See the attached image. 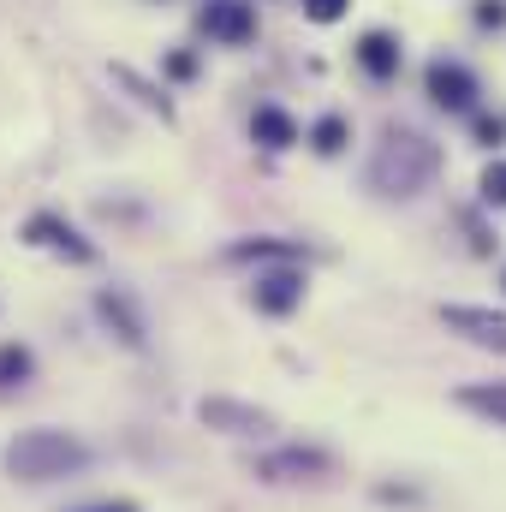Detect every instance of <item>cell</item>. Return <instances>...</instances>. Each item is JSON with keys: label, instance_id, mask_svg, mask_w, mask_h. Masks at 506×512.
<instances>
[{"label": "cell", "instance_id": "obj_8", "mask_svg": "<svg viewBox=\"0 0 506 512\" xmlns=\"http://www.w3.org/2000/svg\"><path fill=\"white\" fill-rule=\"evenodd\" d=\"M197 417H203L209 429H221V435H268V429H274V417H268L262 405H239V399H203Z\"/></svg>", "mask_w": 506, "mask_h": 512}, {"label": "cell", "instance_id": "obj_21", "mask_svg": "<svg viewBox=\"0 0 506 512\" xmlns=\"http://www.w3.org/2000/svg\"><path fill=\"white\" fill-rule=\"evenodd\" d=\"M477 24H483V30H501L506 24V0H483V6H477Z\"/></svg>", "mask_w": 506, "mask_h": 512}, {"label": "cell", "instance_id": "obj_1", "mask_svg": "<svg viewBox=\"0 0 506 512\" xmlns=\"http://www.w3.org/2000/svg\"><path fill=\"white\" fill-rule=\"evenodd\" d=\"M441 173V149L423 137V131H405V126H387L370 155V191L381 197H417L429 191V179Z\"/></svg>", "mask_w": 506, "mask_h": 512}, {"label": "cell", "instance_id": "obj_6", "mask_svg": "<svg viewBox=\"0 0 506 512\" xmlns=\"http://www.w3.org/2000/svg\"><path fill=\"white\" fill-rule=\"evenodd\" d=\"M441 322L453 334H465L471 346L506 352V310H483V304H441Z\"/></svg>", "mask_w": 506, "mask_h": 512}, {"label": "cell", "instance_id": "obj_16", "mask_svg": "<svg viewBox=\"0 0 506 512\" xmlns=\"http://www.w3.org/2000/svg\"><path fill=\"white\" fill-rule=\"evenodd\" d=\"M30 370H36V364H30V352H24V346H0V393L24 387V382H30Z\"/></svg>", "mask_w": 506, "mask_h": 512}, {"label": "cell", "instance_id": "obj_3", "mask_svg": "<svg viewBox=\"0 0 506 512\" xmlns=\"http://www.w3.org/2000/svg\"><path fill=\"white\" fill-rule=\"evenodd\" d=\"M251 471L262 483H322V477H334L340 465H334V453H322V447H280V453H262Z\"/></svg>", "mask_w": 506, "mask_h": 512}, {"label": "cell", "instance_id": "obj_14", "mask_svg": "<svg viewBox=\"0 0 506 512\" xmlns=\"http://www.w3.org/2000/svg\"><path fill=\"white\" fill-rule=\"evenodd\" d=\"M459 405L506 429V382H471V387H459Z\"/></svg>", "mask_w": 506, "mask_h": 512}, {"label": "cell", "instance_id": "obj_15", "mask_svg": "<svg viewBox=\"0 0 506 512\" xmlns=\"http://www.w3.org/2000/svg\"><path fill=\"white\" fill-rule=\"evenodd\" d=\"M346 137H352V126H346L340 114H328V120H316V126H310V149H316V155H340V149H346Z\"/></svg>", "mask_w": 506, "mask_h": 512}, {"label": "cell", "instance_id": "obj_5", "mask_svg": "<svg viewBox=\"0 0 506 512\" xmlns=\"http://www.w3.org/2000/svg\"><path fill=\"white\" fill-rule=\"evenodd\" d=\"M251 298H256L262 316H292V310L304 304V268H298V262H274V268H262Z\"/></svg>", "mask_w": 506, "mask_h": 512}, {"label": "cell", "instance_id": "obj_10", "mask_svg": "<svg viewBox=\"0 0 506 512\" xmlns=\"http://www.w3.org/2000/svg\"><path fill=\"white\" fill-rule=\"evenodd\" d=\"M358 66H364L376 84L399 78V42H393L387 30H364V36H358Z\"/></svg>", "mask_w": 506, "mask_h": 512}, {"label": "cell", "instance_id": "obj_13", "mask_svg": "<svg viewBox=\"0 0 506 512\" xmlns=\"http://www.w3.org/2000/svg\"><path fill=\"white\" fill-rule=\"evenodd\" d=\"M251 137L262 149H292V143H298V126H292V114H280V108H256Z\"/></svg>", "mask_w": 506, "mask_h": 512}, {"label": "cell", "instance_id": "obj_9", "mask_svg": "<svg viewBox=\"0 0 506 512\" xmlns=\"http://www.w3.org/2000/svg\"><path fill=\"white\" fill-rule=\"evenodd\" d=\"M203 30H209L215 42H251L256 36L251 0H209V6H203Z\"/></svg>", "mask_w": 506, "mask_h": 512}, {"label": "cell", "instance_id": "obj_23", "mask_svg": "<svg viewBox=\"0 0 506 512\" xmlns=\"http://www.w3.org/2000/svg\"><path fill=\"white\" fill-rule=\"evenodd\" d=\"M66 512H137L131 501H84V507H66Z\"/></svg>", "mask_w": 506, "mask_h": 512}, {"label": "cell", "instance_id": "obj_11", "mask_svg": "<svg viewBox=\"0 0 506 512\" xmlns=\"http://www.w3.org/2000/svg\"><path fill=\"white\" fill-rule=\"evenodd\" d=\"M96 310H102V322H108L126 346H143V340H149V328H143V316H137V304H131L126 292H102Z\"/></svg>", "mask_w": 506, "mask_h": 512}, {"label": "cell", "instance_id": "obj_17", "mask_svg": "<svg viewBox=\"0 0 506 512\" xmlns=\"http://www.w3.org/2000/svg\"><path fill=\"white\" fill-rule=\"evenodd\" d=\"M114 78L126 84V90H131V96H137V102H143V108H155L161 120H173V102H167V96H155V84H143V78H137L131 66H114Z\"/></svg>", "mask_w": 506, "mask_h": 512}, {"label": "cell", "instance_id": "obj_18", "mask_svg": "<svg viewBox=\"0 0 506 512\" xmlns=\"http://www.w3.org/2000/svg\"><path fill=\"white\" fill-rule=\"evenodd\" d=\"M477 191H483L489 209H506V161H489V167H483V185H477Z\"/></svg>", "mask_w": 506, "mask_h": 512}, {"label": "cell", "instance_id": "obj_22", "mask_svg": "<svg viewBox=\"0 0 506 512\" xmlns=\"http://www.w3.org/2000/svg\"><path fill=\"white\" fill-rule=\"evenodd\" d=\"M167 72L173 78H197V54H167Z\"/></svg>", "mask_w": 506, "mask_h": 512}, {"label": "cell", "instance_id": "obj_4", "mask_svg": "<svg viewBox=\"0 0 506 512\" xmlns=\"http://www.w3.org/2000/svg\"><path fill=\"white\" fill-rule=\"evenodd\" d=\"M423 90H429V102L447 108V114H471V108H477V78H471V66H459V60H429Z\"/></svg>", "mask_w": 506, "mask_h": 512}, {"label": "cell", "instance_id": "obj_19", "mask_svg": "<svg viewBox=\"0 0 506 512\" xmlns=\"http://www.w3.org/2000/svg\"><path fill=\"white\" fill-rule=\"evenodd\" d=\"M471 131H477V143H483V149L506 143V120H501V114H477V120H471Z\"/></svg>", "mask_w": 506, "mask_h": 512}, {"label": "cell", "instance_id": "obj_20", "mask_svg": "<svg viewBox=\"0 0 506 512\" xmlns=\"http://www.w3.org/2000/svg\"><path fill=\"white\" fill-rule=\"evenodd\" d=\"M346 6L352 0H304V18L310 24H334V18H346Z\"/></svg>", "mask_w": 506, "mask_h": 512}, {"label": "cell", "instance_id": "obj_2", "mask_svg": "<svg viewBox=\"0 0 506 512\" xmlns=\"http://www.w3.org/2000/svg\"><path fill=\"white\" fill-rule=\"evenodd\" d=\"M0 465H6V477H18V483H54V477H66V471H84V465H90V447L72 441L66 429H30V435H18V441L0 453Z\"/></svg>", "mask_w": 506, "mask_h": 512}, {"label": "cell", "instance_id": "obj_12", "mask_svg": "<svg viewBox=\"0 0 506 512\" xmlns=\"http://www.w3.org/2000/svg\"><path fill=\"white\" fill-rule=\"evenodd\" d=\"M304 245L298 239H239L233 251H227V262H304Z\"/></svg>", "mask_w": 506, "mask_h": 512}, {"label": "cell", "instance_id": "obj_7", "mask_svg": "<svg viewBox=\"0 0 506 512\" xmlns=\"http://www.w3.org/2000/svg\"><path fill=\"white\" fill-rule=\"evenodd\" d=\"M24 239H30L36 251L66 256V262H96V245H90V239H78V227H72V221H60V215H30V221H24Z\"/></svg>", "mask_w": 506, "mask_h": 512}]
</instances>
